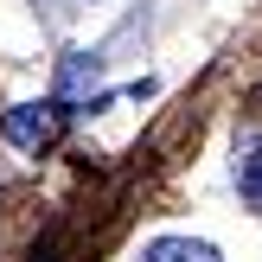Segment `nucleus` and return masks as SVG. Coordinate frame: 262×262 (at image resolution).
<instances>
[{"mask_svg": "<svg viewBox=\"0 0 262 262\" xmlns=\"http://www.w3.org/2000/svg\"><path fill=\"white\" fill-rule=\"evenodd\" d=\"M7 141L19 154H38V147H51L58 141V128H64V102H19V109H7Z\"/></svg>", "mask_w": 262, "mask_h": 262, "instance_id": "obj_1", "label": "nucleus"}, {"mask_svg": "<svg viewBox=\"0 0 262 262\" xmlns=\"http://www.w3.org/2000/svg\"><path fill=\"white\" fill-rule=\"evenodd\" d=\"M154 262H217L211 243H186V237H166V243H154Z\"/></svg>", "mask_w": 262, "mask_h": 262, "instance_id": "obj_2", "label": "nucleus"}, {"mask_svg": "<svg viewBox=\"0 0 262 262\" xmlns=\"http://www.w3.org/2000/svg\"><path fill=\"white\" fill-rule=\"evenodd\" d=\"M237 186H243V205H256V211H262V147H250V154H243Z\"/></svg>", "mask_w": 262, "mask_h": 262, "instance_id": "obj_3", "label": "nucleus"}]
</instances>
